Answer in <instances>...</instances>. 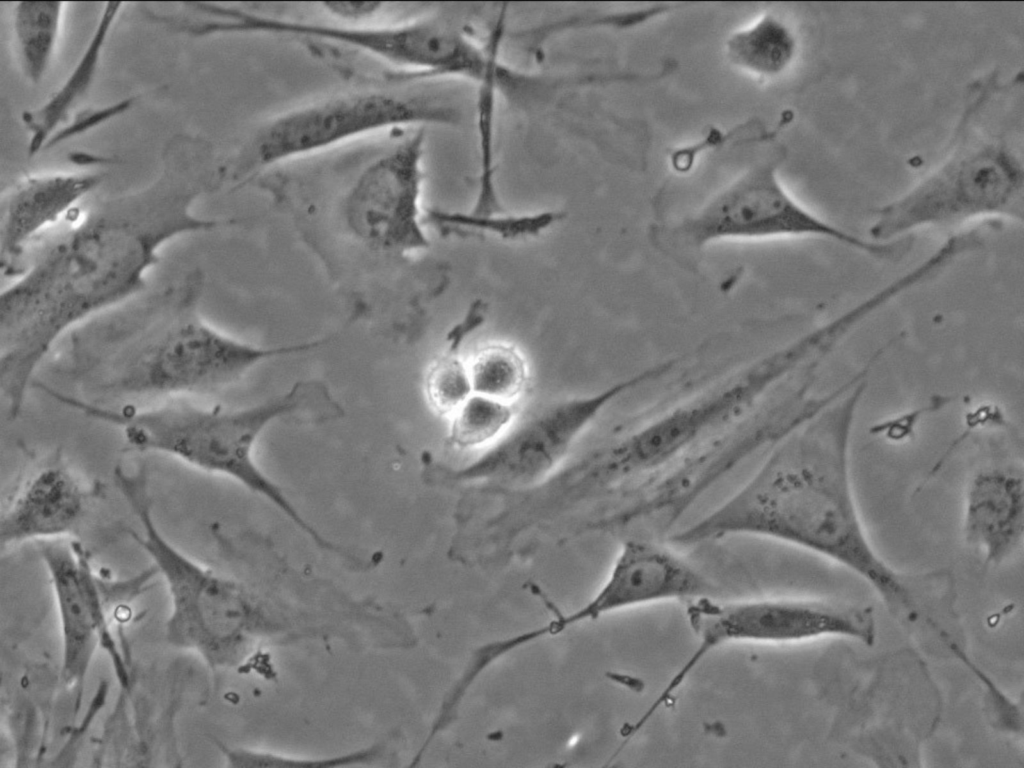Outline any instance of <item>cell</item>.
I'll use <instances>...</instances> for the list:
<instances>
[{
    "label": "cell",
    "instance_id": "obj_1",
    "mask_svg": "<svg viewBox=\"0 0 1024 768\" xmlns=\"http://www.w3.org/2000/svg\"><path fill=\"white\" fill-rule=\"evenodd\" d=\"M209 160L193 139L171 137L151 183L97 201L2 290L0 385L10 417L54 345L137 296L166 245L234 224L193 211L212 184Z\"/></svg>",
    "mask_w": 1024,
    "mask_h": 768
},
{
    "label": "cell",
    "instance_id": "obj_2",
    "mask_svg": "<svg viewBox=\"0 0 1024 768\" xmlns=\"http://www.w3.org/2000/svg\"><path fill=\"white\" fill-rule=\"evenodd\" d=\"M862 379L770 452L751 478L668 541L695 546L728 537L768 539L815 554L863 580L903 620L921 610L913 582L874 547L856 499L851 445Z\"/></svg>",
    "mask_w": 1024,
    "mask_h": 768
},
{
    "label": "cell",
    "instance_id": "obj_3",
    "mask_svg": "<svg viewBox=\"0 0 1024 768\" xmlns=\"http://www.w3.org/2000/svg\"><path fill=\"white\" fill-rule=\"evenodd\" d=\"M200 272L188 273L121 316L83 331L80 354L104 366V391L126 398L204 394L261 363L310 352L311 341L261 346L210 324L199 310Z\"/></svg>",
    "mask_w": 1024,
    "mask_h": 768
},
{
    "label": "cell",
    "instance_id": "obj_4",
    "mask_svg": "<svg viewBox=\"0 0 1024 768\" xmlns=\"http://www.w3.org/2000/svg\"><path fill=\"white\" fill-rule=\"evenodd\" d=\"M977 80L967 96L944 159L909 190L881 206L868 238L891 242L923 228L978 219L1023 223L1022 74Z\"/></svg>",
    "mask_w": 1024,
    "mask_h": 768
},
{
    "label": "cell",
    "instance_id": "obj_5",
    "mask_svg": "<svg viewBox=\"0 0 1024 768\" xmlns=\"http://www.w3.org/2000/svg\"><path fill=\"white\" fill-rule=\"evenodd\" d=\"M114 484L137 520L130 535L152 561L169 597L168 643L198 655L212 670L240 666L270 620L237 581L193 559L173 544L156 521L147 472L119 464Z\"/></svg>",
    "mask_w": 1024,
    "mask_h": 768
},
{
    "label": "cell",
    "instance_id": "obj_6",
    "mask_svg": "<svg viewBox=\"0 0 1024 768\" xmlns=\"http://www.w3.org/2000/svg\"><path fill=\"white\" fill-rule=\"evenodd\" d=\"M809 361L799 339L754 360L708 390L653 416L600 452L584 473L592 491L650 482L744 419Z\"/></svg>",
    "mask_w": 1024,
    "mask_h": 768
},
{
    "label": "cell",
    "instance_id": "obj_7",
    "mask_svg": "<svg viewBox=\"0 0 1024 768\" xmlns=\"http://www.w3.org/2000/svg\"><path fill=\"white\" fill-rule=\"evenodd\" d=\"M686 618L696 646L650 703L651 712L669 703L698 665L725 645L844 638L872 646L877 638L871 607L814 598L716 601L703 596L688 603Z\"/></svg>",
    "mask_w": 1024,
    "mask_h": 768
},
{
    "label": "cell",
    "instance_id": "obj_8",
    "mask_svg": "<svg viewBox=\"0 0 1024 768\" xmlns=\"http://www.w3.org/2000/svg\"><path fill=\"white\" fill-rule=\"evenodd\" d=\"M459 111L420 96L384 90L341 93L296 107L261 126L225 168L233 179L377 132L455 126Z\"/></svg>",
    "mask_w": 1024,
    "mask_h": 768
},
{
    "label": "cell",
    "instance_id": "obj_9",
    "mask_svg": "<svg viewBox=\"0 0 1024 768\" xmlns=\"http://www.w3.org/2000/svg\"><path fill=\"white\" fill-rule=\"evenodd\" d=\"M672 233L692 249L723 241L820 238L883 261H896L911 249L907 239L876 242L818 216L786 189L772 160L745 170L680 221Z\"/></svg>",
    "mask_w": 1024,
    "mask_h": 768
},
{
    "label": "cell",
    "instance_id": "obj_10",
    "mask_svg": "<svg viewBox=\"0 0 1024 768\" xmlns=\"http://www.w3.org/2000/svg\"><path fill=\"white\" fill-rule=\"evenodd\" d=\"M819 412L797 395L767 411H754L640 488L625 508L632 525L668 529L713 485L749 458L771 451Z\"/></svg>",
    "mask_w": 1024,
    "mask_h": 768
},
{
    "label": "cell",
    "instance_id": "obj_11",
    "mask_svg": "<svg viewBox=\"0 0 1024 768\" xmlns=\"http://www.w3.org/2000/svg\"><path fill=\"white\" fill-rule=\"evenodd\" d=\"M673 364V361H666L593 394L545 406L506 433L477 459L455 471L453 478L459 482H490L516 487L544 480L607 406L634 388L664 375Z\"/></svg>",
    "mask_w": 1024,
    "mask_h": 768
},
{
    "label": "cell",
    "instance_id": "obj_12",
    "mask_svg": "<svg viewBox=\"0 0 1024 768\" xmlns=\"http://www.w3.org/2000/svg\"><path fill=\"white\" fill-rule=\"evenodd\" d=\"M423 128L372 161L345 196L347 229L374 251L405 255L429 246L421 215Z\"/></svg>",
    "mask_w": 1024,
    "mask_h": 768
},
{
    "label": "cell",
    "instance_id": "obj_13",
    "mask_svg": "<svg viewBox=\"0 0 1024 768\" xmlns=\"http://www.w3.org/2000/svg\"><path fill=\"white\" fill-rule=\"evenodd\" d=\"M39 552L58 616L61 680L74 691V713L80 710L85 681L98 649L109 658L119 687L129 692L131 673L108 623L101 579L87 551L66 538L41 542Z\"/></svg>",
    "mask_w": 1024,
    "mask_h": 768
},
{
    "label": "cell",
    "instance_id": "obj_14",
    "mask_svg": "<svg viewBox=\"0 0 1024 768\" xmlns=\"http://www.w3.org/2000/svg\"><path fill=\"white\" fill-rule=\"evenodd\" d=\"M93 490L61 456L32 467L3 504L2 549L30 541L66 539L83 521Z\"/></svg>",
    "mask_w": 1024,
    "mask_h": 768
},
{
    "label": "cell",
    "instance_id": "obj_15",
    "mask_svg": "<svg viewBox=\"0 0 1024 768\" xmlns=\"http://www.w3.org/2000/svg\"><path fill=\"white\" fill-rule=\"evenodd\" d=\"M961 532L989 566H999L1019 551L1024 539L1021 463L994 462L971 474L963 495Z\"/></svg>",
    "mask_w": 1024,
    "mask_h": 768
},
{
    "label": "cell",
    "instance_id": "obj_16",
    "mask_svg": "<svg viewBox=\"0 0 1024 768\" xmlns=\"http://www.w3.org/2000/svg\"><path fill=\"white\" fill-rule=\"evenodd\" d=\"M105 175L45 173L27 175L2 192L0 200V264L15 275L25 250L39 234L66 216Z\"/></svg>",
    "mask_w": 1024,
    "mask_h": 768
},
{
    "label": "cell",
    "instance_id": "obj_17",
    "mask_svg": "<svg viewBox=\"0 0 1024 768\" xmlns=\"http://www.w3.org/2000/svg\"><path fill=\"white\" fill-rule=\"evenodd\" d=\"M540 85L537 73L515 68L499 61L477 84L476 135L479 154L478 187L470 213L492 215L507 212L496 183V110L499 95L524 106L536 95Z\"/></svg>",
    "mask_w": 1024,
    "mask_h": 768
},
{
    "label": "cell",
    "instance_id": "obj_18",
    "mask_svg": "<svg viewBox=\"0 0 1024 768\" xmlns=\"http://www.w3.org/2000/svg\"><path fill=\"white\" fill-rule=\"evenodd\" d=\"M123 2H107L76 64L56 91L40 106L23 111L21 121L29 133L27 154L42 151L53 135L69 121L71 111L88 93L98 71L105 44L123 9Z\"/></svg>",
    "mask_w": 1024,
    "mask_h": 768
},
{
    "label": "cell",
    "instance_id": "obj_19",
    "mask_svg": "<svg viewBox=\"0 0 1024 768\" xmlns=\"http://www.w3.org/2000/svg\"><path fill=\"white\" fill-rule=\"evenodd\" d=\"M728 61L756 78L773 79L784 74L798 53V39L778 15L766 12L729 35L724 45Z\"/></svg>",
    "mask_w": 1024,
    "mask_h": 768
},
{
    "label": "cell",
    "instance_id": "obj_20",
    "mask_svg": "<svg viewBox=\"0 0 1024 768\" xmlns=\"http://www.w3.org/2000/svg\"><path fill=\"white\" fill-rule=\"evenodd\" d=\"M65 3L21 1L13 12V31L20 66L31 84L45 77L55 55Z\"/></svg>",
    "mask_w": 1024,
    "mask_h": 768
},
{
    "label": "cell",
    "instance_id": "obj_21",
    "mask_svg": "<svg viewBox=\"0 0 1024 768\" xmlns=\"http://www.w3.org/2000/svg\"><path fill=\"white\" fill-rule=\"evenodd\" d=\"M466 362L473 393L514 403L527 387V361L511 343H486L474 351Z\"/></svg>",
    "mask_w": 1024,
    "mask_h": 768
},
{
    "label": "cell",
    "instance_id": "obj_22",
    "mask_svg": "<svg viewBox=\"0 0 1024 768\" xmlns=\"http://www.w3.org/2000/svg\"><path fill=\"white\" fill-rule=\"evenodd\" d=\"M566 213L560 210H543L525 214L507 212L492 215H475L469 211L431 209L426 219L445 234H488L503 240H520L537 237L555 224L561 222Z\"/></svg>",
    "mask_w": 1024,
    "mask_h": 768
},
{
    "label": "cell",
    "instance_id": "obj_23",
    "mask_svg": "<svg viewBox=\"0 0 1024 768\" xmlns=\"http://www.w3.org/2000/svg\"><path fill=\"white\" fill-rule=\"evenodd\" d=\"M515 418L513 403L472 393L450 416L448 439L462 450L495 444Z\"/></svg>",
    "mask_w": 1024,
    "mask_h": 768
},
{
    "label": "cell",
    "instance_id": "obj_24",
    "mask_svg": "<svg viewBox=\"0 0 1024 768\" xmlns=\"http://www.w3.org/2000/svg\"><path fill=\"white\" fill-rule=\"evenodd\" d=\"M384 742L333 755L304 756L270 750L222 747L226 765L235 768H342L373 765L384 758Z\"/></svg>",
    "mask_w": 1024,
    "mask_h": 768
},
{
    "label": "cell",
    "instance_id": "obj_25",
    "mask_svg": "<svg viewBox=\"0 0 1024 768\" xmlns=\"http://www.w3.org/2000/svg\"><path fill=\"white\" fill-rule=\"evenodd\" d=\"M472 393L467 362L461 352L444 350L430 363L424 376V394L438 415L450 417Z\"/></svg>",
    "mask_w": 1024,
    "mask_h": 768
},
{
    "label": "cell",
    "instance_id": "obj_26",
    "mask_svg": "<svg viewBox=\"0 0 1024 768\" xmlns=\"http://www.w3.org/2000/svg\"><path fill=\"white\" fill-rule=\"evenodd\" d=\"M962 662L979 679L985 689V702L992 726L998 731L1011 735L1022 736V709L1017 701L1004 693L993 679L966 654Z\"/></svg>",
    "mask_w": 1024,
    "mask_h": 768
},
{
    "label": "cell",
    "instance_id": "obj_27",
    "mask_svg": "<svg viewBox=\"0 0 1024 768\" xmlns=\"http://www.w3.org/2000/svg\"><path fill=\"white\" fill-rule=\"evenodd\" d=\"M137 101V97H129L118 101L114 104H108L106 106L89 108L78 112L74 117L69 120L66 125L61 127L50 139L46 146V150L50 149L66 140L73 137L79 136L100 124L113 119L114 117L129 110Z\"/></svg>",
    "mask_w": 1024,
    "mask_h": 768
},
{
    "label": "cell",
    "instance_id": "obj_28",
    "mask_svg": "<svg viewBox=\"0 0 1024 768\" xmlns=\"http://www.w3.org/2000/svg\"><path fill=\"white\" fill-rule=\"evenodd\" d=\"M486 305L481 300L471 303L461 320L449 329L445 337V350L461 352V348L470 335L484 323Z\"/></svg>",
    "mask_w": 1024,
    "mask_h": 768
},
{
    "label": "cell",
    "instance_id": "obj_29",
    "mask_svg": "<svg viewBox=\"0 0 1024 768\" xmlns=\"http://www.w3.org/2000/svg\"><path fill=\"white\" fill-rule=\"evenodd\" d=\"M383 2H324L323 9L345 23H365L379 13Z\"/></svg>",
    "mask_w": 1024,
    "mask_h": 768
}]
</instances>
